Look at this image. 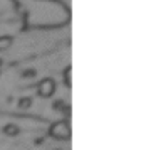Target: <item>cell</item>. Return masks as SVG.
I'll return each instance as SVG.
<instances>
[{"label": "cell", "instance_id": "cell-1", "mask_svg": "<svg viewBox=\"0 0 156 150\" xmlns=\"http://www.w3.org/2000/svg\"><path fill=\"white\" fill-rule=\"evenodd\" d=\"M49 135L57 140H67L71 138V126L66 122H57L49 128Z\"/></svg>", "mask_w": 156, "mask_h": 150}, {"label": "cell", "instance_id": "cell-2", "mask_svg": "<svg viewBox=\"0 0 156 150\" xmlns=\"http://www.w3.org/2000/svg\"><path fill=\"white\" fill-rule=\"evenodd\" d=\"M54 91H55V83H54V79H49V78L42 79L39 88H37V93L42 98H51L54 95Z\"/></svg>", "mask_w": 156, "mask_h": 150}, {"label": "cell", "instance_id": "cell-3", "mask_svg": "<svg viewBox=\"0 0 156 150\" xmlns=\"http://www.w3.org/2000/svg\"><path fill=\"white\" fill-rule=\"evenodd\" d=\"M4 133L9 137H15V135L20 133V128H19V125H15V123H9V125H5Z\"/></svg>", "mask_w": 156, "mask_h": 150}, {"label": "cell", "instance_id": "cell-4", "mask_svg": "<svg viewBox=\"0 0 156 150\" xmlns=\"http://www.w3.org/2000/svg\"><path fill=\"white\" fill-rule=\"evenodd\" d=\"M12 42H14V39H12L10 36H2V37H0V51L9 49L12 46Z\"/></svg>", "mask_w": 156, "mask_h": 150}, {"label": "cell", "instance_id": "cell-5", "mask_svg": "<svg viewBox=\"0 0 156 150\" xmlns=\"http://www.w3.org/2000/svg\"><path fill=\"white\" fill-rule=\"evenodd\" d=\"M32 106V98L30 96H25V98H22L20 101H19V108L20 110H27Z\"/></svg>", "mask_w": 156, "mask_h": 150}, {"label": "cell", "instance_id": "cell-6", "mask_svg": "<svg viewBox=\"0 0 156 150\" xmlns=\"http://www.w3.org/2000/svg\"><path fill=\"white\" fill-rule=\"evenodd\" d=\"M35 74H37V71H34V69H25L22 73V78H34Z\"/></svg>", "mask_w": 156, "mask_h": 150}, {"label": "cell", "instance_id": "cell-7", "mask_svg": "<svg viewBox=\"0 0 156 150\" xmlns=\"http://www.w3.org/2000/svg\"><path fill=\"white\" fill-rule=\"evenodd\" d=\"M0 66H2V59H0Z\"/></svg>", "mask_w": 156, "mask_h": 150}]
</instances>
